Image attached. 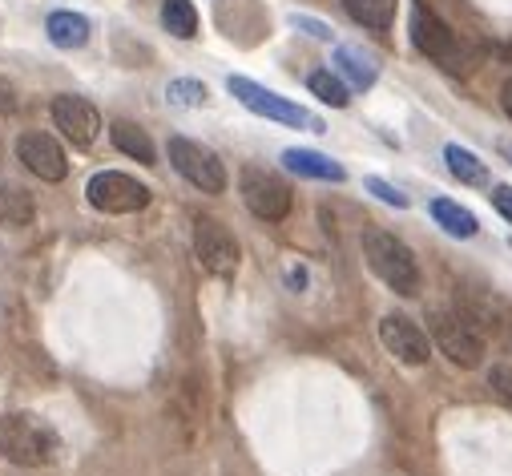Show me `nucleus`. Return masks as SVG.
<instances>
[{"label": "nucleus", "mask_w": 512, "mask_h": 476, "mask_svg": "<svg viewBox=\"0 0 512 476\" xmlns=\"http://www.w3.org/2000/svg\"><path fill=\"white\" fill-rule=\"evenodd\" d=\"M363 259H367L371 275L379 283H388L396 295H404V299L420 295V263H416L412 247L404 238H396L392 230H367L363 234Z\"/></svg>", "instance_id": "f257e3e1"}, {"label": "nucleus", "mask_w": 512, "mask_h": 476, "mask_svg": "<svg viewBox=\"0 0 512 476\" xmlns=\"http://www.w3.org/2000/svg\"><path fill=\"white\" fill-rule=\"evenodd\" d=\"M53 452H57V432L41 416H33V412L0 416V456L5 460L41 468V464H53Z\"/></svg>", "instance_id": "f03ea898"}, {"label": "nucleus", "mask_w": 512, "mask_h": 476, "mask_svg": "<svg viewBox=\"0 0 512 476\" xmlns=\"http://www.w3.org/2000/svg\"><path fill=\"white\" fill-rule=\"evenodd\" d=\"M412 45L428 57V61H436L440 69H448V73H468V65H472V53H468V45L428 9V5H412Z\"/></svg>", "instance_id": "7ed1b4c3"}, {"label": "nucleus", "mask_w": 512, "mask_h": 476, "mask_svg": "<svg viewBox=\"0 0 512 476\" xmlns=\"http://www.w3.org/2000/svg\"><path fill=\"white\" fill-rule=\"evenodd\" d=\"M428 335H432V343L448 355L456 368H480V360H484V335L472 327L468 315H460V311H432L428 315Z\"/></svg>", "instance_id": "20e7f679"}, {"label": "nucleus", "mask_w": 512, "mask_h": 476, "mask_svg": "<svg viewBox=\"0 0 512 476\" xmlns=\"http://www.w3.org/2000/svg\"><path fill=\"white\" fill-rule=\"evenodd\" d=\"M226 89L250 109V113H259V117H271V122H279V126H303V130H323V122L319 117H311L303 105H295V101H287V97H279L275 89H267V85H259V81H250V77H226Z\"/></svg>", "instance_id": "39448f33"}, {"label": "nucleus", "mask_w": 512, "mask_h": 476, "mask_svg": "<svg viewBox=\"0 0 512 476\" xmlns=\"http://www.w3.org/2000/svg\"><path fill=\"white\" fill-rule=\"evenodd\" d=\"M238 194H242L246 210H250L254 218H263V222H283V218L291 214V206H295L291 186H287L279 174L263 170V166H242V174H238Z\"/></svg>", "instance_id": "423d86ee"}, {"label": "nucleus", "mask_w": 512, "mask_h": 476, "mask_svg": "<svg viewBox=\"0 0 512 476\" xmlns=\"http://www.w3.org/2000/svg\"><path fill=\"white\" fill-rule=\"evenodd\" d=\"M170 166L202 194H222L226 190V166L214 150H206L202 142H190V138H170Z\"/></svg>", "instance_id": "0eeeda50"}, {"label": "nucleus", "mask_w": 512, "mask_h": 476, "mask_svg": "<svg viewBox=\"0 0 512 476\" xmlns=\"http://www.w3.org/2000/svg\"><path fill=\"white\" fill-rule=\"evenodd\" d=\"M89 194V206L101 210V214H134V210H146L150 206V186H142L138 178L121 174V170H101L89 178L85 186Z\"/></svg>", "instance_id": "6e6552de"}, {"label": "nucleus", "mask_w": 512, "mask_h": 476, "mask_svg": "<svg viewBox=\"0 0 512 476\" xmlns=\"http://www.w3.org/2000/svg\"><path fill=\"white\" fill-rule=\"evenodd\" d=\"M194 259L202 263V271L226 279L238 271V238L218 222V218H194Z\"/></svg>", "instance_id": "1a4fd4ad"}, {"label": "nucleus", "mask_w": 512, "mask_h": 476, "mask_svg": "<svg viewBox=\"0 0 512 476\" xmlns=\"http://www.w3.org/2000/svg\"><path fill=\"white\" fill-rule=\"evenodd\" d=\"M379 343L388 347V355H396L404 368H424L432 360V335L408 315H383L379 319Z\"/></svg>", "instance_id": "9d476101"}, {"label": "nucleus", "mask_w": 512, "mask_h": 476, "mask_svg": "<svg viewBox=\"0 0 512 476\" xmlns=\"http://www.w3.org/2000/svg\"><path fill=\"white\" fill-rule=\"evenodd\" d=\"M53 126H57L77 150H85V146H93L97 134H101V113H97L93 101H85V97H77V93H61V97H53Z\"/></svg>", "instance_id": "9b49d317"}, {"label": "nucleus", "mask_w": 512, "mask_h": 476, "mask_svg": "<svg viewBox=\"0 0 512 476\" xmlns=\"http://www.w3.org/2000/svg\"><path fill=\"white\" fill-rule=\"evenodd\" d=\"M17 162H25V170L37 174L41 182H65V174H69L65 150L57 146L53 134H41V130H29L17 138Z\"/></svg>", "instance_id": "f8f14e48"}, {"label": "nucleus", "mask_w": 512, "mask_h": 476, "mask_svg": "<svg viewBox=\"0 0 512 476\" xmlns=\"http://www.w3.org/2000/svg\"><path fill=\"white\" fill-rule=\"evenodd\" d=\"M283 166L291 174H299V178H319V182H343L347 178V170L335 158L315 154V150H287L283 154Z\"/></svg>", "instance_id": "ddd939ff"}, {"label": "nucleus", "mask_w": 512, "mask_h": 476, "mask_svg": "<svg viewBox=\"0 0 512 476\" xmlns=\"http://www.w3.org/2000/svg\"><path fill=\"white\" fill-rule=\"evenodd\" d=\"M109 138H113V146H117L125 158H134V162H142V166H158V150H154V142H150V134H146L142 126H134V122H113V126H109Z\"/></svg>", "instance_id": "4468645a"}, {"label": "nucleus", "mask_w": 512, "mask_h": 476, "mask_svg": "<svg viewBox=\"0 0 512 476\" xmlns=\"http://www.w3.org/2000/svg\"><path fill=\"white\" fill-rule=\"evenodd\" d=\"M45 33H49V41H53L57 49H85L93 29H89V21H85L81 13L61 9V13H53V17L45 21Z\"/></svg>", "instance_id": "2eb2a0df"}, {"label": "nucleus", "mask_w": 512, "mask_h": 476, "mask_svg": "<svg viewBox=\"0 0 512 476\" xmlns=\"http://www.w3.org/2000/svg\"><path fill=\"white\" fill-rule=\"evenodd\" d=\"M33 214H37V202L25 186H13V182L0 186V226L21 230V226L33 222Z\"/></svg>", "instance_id": "dca6fc26"}, {"label": "nucleus", "mask_w": 512, "mask_h": 476, "mask_svg": "<svg viewBox=\"0 0 512 476\" xmlns=\"http://www.w3.org/2000/svg\"><path fill=\"white\" fill-rule=\"evenodd\" d=\"M343 9L355 25L371 29V33L392 29V21H396V0H343Z\"/></svg>", "instance_id": "f3484780"}, {"label": "nucleus", "mask_w": 512, "mask_h": 476, "mask_svg": "<svg viewBox=\"0 0 512 476\" xmlns=\"http://www.w3.org/2000/svg\"><path fill=\"white\" fill-rule=\"evenodd\" d=\"M335 65L347 77V89H371L375 85V61L367 53H359L351 45H339L335 49Z\"/></svg>", "instance_id": "a211bd4d"}, {"label": "nucleus", "mask_w": 512, "mask_h": 476, "mask_svg": "<svg viewBox=\"0 0 512 476\" xmlns=\"http://www.w3.org/2000/svg\"><path fill=\"white\" fill-rule=\"evenodd\" d=\"M432 218H436L452 238H472V234L480 230L476 214H472V210H464V206H460V202H452V198H432Z\"/></svg>", "instance_id": "6ab92c4d"}, {"label": "nucleus", "mask_w": 512, "mask_h": 476, "mask_svg": "<svg viewBox=\"0 0 512 476\" xmlns=\"http://www.w3.org/2000/svg\"><path fill=\"white\" fill-rule=\"evenodd\" d=\"M444 162H448V170H452V178H460L464 186H484L488 182V166L472 154V150H464V146H444Z\"/></svg>", "instance_id": "aec40b11"}, {"label": "nucleus", "mask_w": 512, "mask_h": 476, "mask_svg": "<svg viewBox=\"0 0 512 476\" xmlns=\"http://www.w3.org/2000/svg\"><path fill=\"white\" fill-rule=\"evenodd\" d=\"M162 25L178 41H190V37H198V9L190 0H162Z\"/></svg>", "instance_id": "412c9836"}, {"label": "nucleus", "mask_w": 512, "mask_h": 476, "mask_svg": "<svg viewBox=\"0 0 512 476\" xmlns=\"http://www.w3.org/2000/svg\"><path fill=\"white\" fill-rule=\"evenodd\" d=\"M307 85H311V93L323 101V105H335V109H343L347 101H351V89L335 77V73H327V69H319V73H311L307 77Z\"/></svg>", "instance_id": "4be33fe9"}, {"label": "nucleus", "mask_w": 512, "mask_h": 476, "mask_svg": "<svg viewBox=\"0 0 512 476\" xmlns=\"http://www.w3.org/2000/svg\"><path fill=\"white\" fill-rule=\"evenodd\" d=\"M166 97H170V105H182V109H194V105H206V85L202 81H194V77H178V81H170L166 85Z\"/></svg>", "instance_id": "5701e85b"}, {"label": "nucleus", "mask_w": 512, "mask_h": 476, "mask_svg": "<svg viewBox=\"0 0 512 476\" xmlns=\"http://www.w3.org/2000/svg\"><path fill=\"white\" fill-rule=\"evenodd\" d=\"M363 186H367V190H371L379 202H388V206H396V210H404V206H408V194H400L392 182H383V178H367Z\"/></svg>", "instance_id": "b1692460"}, {"label": "nucleus", "mask_w": 512, "mask_h": 476, "mask_svg": "<svg viewBox=\"0 0 512 476\" xmlns=\"http://www.w3.org/2000/svg\"><path fill=\"white\" fill-rule=\"evenodd\" d=\"M488 388H492L504 404H512V368H508V364H496V368L488 372Z\"/></svg>", "instance_id": "393cba45"}, {"label": "nucleus", "mask_w": 512, "mask_h": 476, "mask_svg": "<svg viewBox=\"0 0 512 476\" xmlns=\"http://www.w3.org/2000/svg\"><path fill=\"white\" fill-rule=\"evenodd\" d=\"M291 25H295V29H303V33H311L315 41H331V29H327L323 21H311V17H299V13H295V17H291Z\"/></svg>", "instance_id": "a878e982"}, {"label": "nucleus", "mask_w": 512, "mask_h": 476, "mask_svg": "<svg viewBox=\"0 0 512 476\" xmlns=\"http://www.w3.org/2000/svg\"><path fill=\"white\" fill-rule=\"evenodd\" d=\"M492 206H496V214L508 218V226H512V186H496V190H492Z\"/></svg>", "instance_id": "bb28decb"}, {"label": "nucleus", "mask_w": 512, "mask_h": 476, "mask_svg": "<svg viewBox=\"0 0 512 476\" xmlns=\"http://www.w3.org/2000/svg\"><path fill=\"white\" fill-rule=\"evenodd\" d=\"M500 105H504V113L512 117V77H508V81L500 85Z\"/></svg>", "instance_id": "cd10ccee"}]
</instances>
